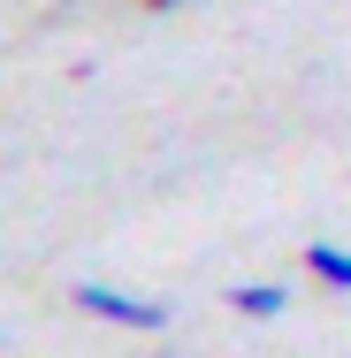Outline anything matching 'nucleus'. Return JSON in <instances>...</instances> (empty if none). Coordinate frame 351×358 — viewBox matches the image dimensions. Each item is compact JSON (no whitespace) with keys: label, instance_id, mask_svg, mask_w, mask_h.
I'll return each instance as SVG.
<instances>
[{"label":"nucleus","instance_id":"f257e3e1","mask_svg":"<svg viewBox=\"0 0 351 358\" xmlns=\"http://www.w3.org/2000/svg\"><path fill=\"white\" fill-rule=\"evenodd\" d=\"M76 313H92V320H115V328H168V305H153V297H130V289H115V282H76Z\"/></svg>","mask_w":351,"mask_h":358},{"label":"nucleus","instance_id":"f03ea898","mask_svg":"<svg viewBox=\"0 0 351 358\" xmlns=\"http://www.w3.org/2000/svg\"><path fill=\"white\" fill-rule=\"evenodd\" d=\"M229 305H237L245 320H275L282 305H290V289H282V282H237V289H229Z\"/></svg>","mask_w":351,"mask_h":358},{"label":"nucleus","instance_id":"7ed1b4c3","mask_svg":"<svg viewBox=\"0 0 351 358\" xmlns=\"http://www.w3.org/2000/svg\"><path fill=\"white\" fill-rule=\"evenodd\" d=\"M305 275H321L329 289H351V252H336V244H305Z\"/></svg>","mask_w":351,"mask_h":358},{"label":"nucleus","instance_id":"20e7f679","mask_svg":"<svg viewBox=\"0 0 351 358\" xmlns=\"http://www.w3.org/2000/svg\"><path fill=\"white\" fill-rule=\"evenodd\" d=\"M145 8H184V0H145Z\"/></svg>","mask_w":351,"mask_h":358}]
</instances>
